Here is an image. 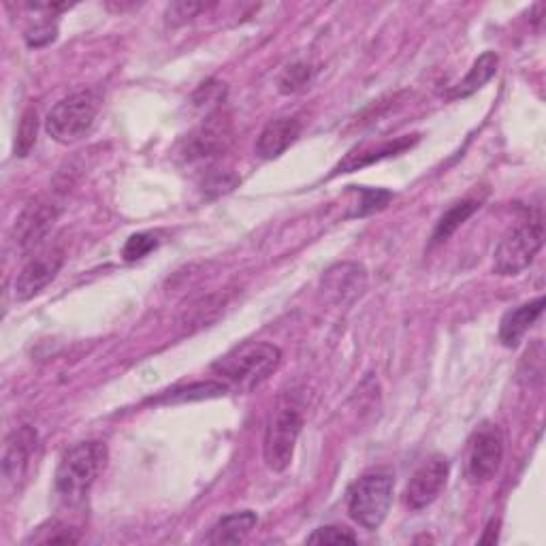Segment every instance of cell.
Returning a JSON list of instances; mask_svg holds the SVG:
<instances>
[{
  "instance_id": "cell-28",
  "label": "cell",
  "mask_w": 546,
  "mask_h": 546,
  "mask_svg": "<svg viewBox=\"0 0 546 546\" xmlns=\"http://www.w3.org/2000/svg\"><path fill=\"white\" fill-rule=\"evenodd\" d=\"M237 182H239V180L235 178V175H231V173H220V171H214V173L210 175V178L205 180L203 188H205V192H212V190H216V195H222V192H229V190H233V186H235Z\"/></svg>"
},
{
  "instance_id": "cell-3",
  "label": "cell",
  "mask_w": 546,
  "mask_h": 546,
  "mask_svg": "<svg viewBox=\"0 0 546 546\" xmlns=\"http://www.w3.org/2000/svg\"><path fill=\"white\" fill-rule=\"evenodd\" d=\"M393 502V476L389 472H372L361 476L348 489V512L361 527L374 532L389 515Z\"/></svg>"
},
{
  "instance_id": "cell-7",
  "label": "cell",
  "mask_w": 546,
  "mask_h": 546,
  "mask_svg": "<svg viewBox=\"0 0 546 546\" xmlns=\"http://www.w3.org/2000/svg\"><path fill=\"white\" fill-rule=\"evenodd\" d=\"M504 459V436L497 425H483L472 440L468 455V478L474 485L489 483L500 472Z\"/></svg>"
},
{
  "instance_id": "cell-18",
  "label": "cell",
  "mask_w": 546,
  "mask_h": 546,
  "mask_svg": "<svg viewBox=\"0 0 546 546\" xmlns=\"http://www.w3.org/2000/svg\"><path fill=\"white\" fill-rule=\"evenodd\" d=\"M497 64H500V58H497L495 52H485L480 54L470 73L465 75L461 82L455 86V90L451 92L453 99H465V96H472L474 92H478L487 82H491L493 75L497 73Z\"/></svg>"
},
{
  "instance_id": "cell-9",
  "label": "cell",
  "mask_w": 546,
  "mask_h": 546,
  "mask_svg": "<svg viewBox=\"0 0 546 546\" xmlns=\"http://www.w3.org/2000/svg\"><path fill=\"white\" fill-rule=\"evenodd\" d=\"M56 218H58V210L54 203L43 201V199L28 203L24 207V212L20 214V218L15 220V227H13L15 244H18L22 250L37 248L47 237V233L52 231Z\"/></svg>"
},
{
  "instance_id": "cell-1",
  "label": "cell",
  "mask_w": 546,
  "mask_h": 546,
  "mask_svg": "<svg viewBox=\"0 0 546 546\" xmlns=\"http://www.w3.org/2000/svg\"><path fill=\"white\" fill-rule=\"evenodd\" d=\"M282 352L267 342H244L220 357L212 369L239 391H252L276 372Z\"/></svg>"
},
{
  "instance_id": "cell-27",
  "label": "cell",
  "mask_w": 546,
  "mask_h": 546,
  "mask_svg": "<svg viewBox=\"0 0 546 546\" xmlns=\"http://www.w3.org/2000/svg\"><path fill=\"white\" fill-rule=\"evenodd\" d=\"M210 5H205V3H188V0H180V3H171L167 7V13H165V18L169 24L173 26H180V24H186L190 20H195L197 15L201 11H205Z\"/></svg>"
},
{
  "instance_id": "cell-24",
  "label": "cell",
  "mask_w": 546,
  "mask_h": 546,
  "mask_svg": "<svg viewBox=\"0 0 546 546\" xmlns=\"http://www.w3.org/2000/svg\"><path fill=\"white\" fill-rule=\"evenodd\" d=\"M26 542H37V544H75L77 536H73L71 529L67 525H62L58 521L47 523L43 527H39L37 536L32 534V538H28Z\"/></svg>"
},
{
  "instance_id": "cell-17",
  "label": "cell",
  "mask_w": 546,
  "mask_h": 546,
  "mask_svg": "<svg viewBox=\"0 0 546 546\" xmlns=\"http://www.w3.org/2000/svg\"><path fill=\"white\" fill-rule=\"evenodd\" d=\"M256 515L252 510H242V512H233V515L222 517L214 527L210 536H207V542L210 544H239L248 538V534L256 525Z\"/></svg>"
},
{
  "instance_id": "cell-12",
  "label": "cell",
  "mask_w": 546,
  "mask_h": 546,
  "mask_svg": "<svg viewBox=\"0 0 546 546\" xmlns=\"http://www.w3.org/2000/svg\"><path fill=\"white\" fill-rule=\"evenodd\" d=\"M229 141H231L229 124L212 116L188 135L182 154L188 163H197V160H210L227 150Z\"/></svg>"
},
{
  "instance_id": "cell-22",
  "label": "cell",
  "mask_w": 546,
  "mask_h": 546,
  "mask_svg": "<svg viewBox=\"0 0 546 546\" xmlns=\"http://www.w3.org/2000/svg\"><path fill=\"white\" fill-rule=\"evenodd\" d=\"M158 237L154 233H135L126 239V244L122 248V256L124 261L133 263V261H141L146 259L150 252H154L158 248Z\"/></svg>"
},
{
  "instance_id": "cell-29",
  "label": "cell",
  "mask_w": 546,
  "mask_h": 546,
  "mask_svg": "<svg viewBox=\"0 0 546 546\" xmlns=\"http://www.w3.org/2000/svg\"><path fill=\"white\" fill-rule=\"evenodd\" d=\"M56 39V28L52 26H41V28H35V30H30L28 35H26V41L30 47H41L45 43H50Z\"/></svg>"
},
{
  "instance_id": "cell-23",
  "label": "cell",
  "mask_w": 546,
  "mask_h": 546,
  "mask_svg": "<svg viewBox=\"0 0 546 546\" xmlns=\"http://www.w3.org/2000/svg\"><path fill=\"white\" fill-rule=\"evenodd\" d=\"M352 188H355L361 195L357 212L352 216L374 214V212L382 210V207H387V203L393 199V192H389V190H380V188L374 190V188H363V186H352Z\"/></svg>"
},
{
  "instance_id": "cell-19",
  "label": "cell",
  "mask_w": 546,
  "mask_h": 546,
  "mask_svg": "<svg viewBox=\"0 0 546 546\" xmlns=\"http://www.w3.org/2000/svg\"><path fill=\"white\" fill-rule=\"evenodd\" d=\"M478 203L476 201H459L455 203L451 210H448L436 224V231H433L431 235V246H438V244H444L448 237L455 235V231L461 227V224L468 220L476 210H478Z\"/></svg>"
},
{
  "instance_id": "cell-2",
  "label": "cell",
  "mask_w": 546,
  "mask_h": 546,
  "mask_svg": "<svg viewBox=\"0 0 546 546\" xmlns=\"http://www.w3.org/2000/svg\"><path fill=\"white\" fill-rule=\"evenodd\" d=\"M107 463V446L103 442H82L64 453L54 480L58 500L75 506L84 502L94 480Z\"/></svg>"
},
{
  "instance_id": "cell-5",
  "label": "cell",
  "mask_w": 546,
  "mask_h": 546,
  "mask_svg": "<svg viewBox=\"0 0 546 546\" xmlns=\"http://www.w3.org/2000/svg\"><path fill=\"white\" fill-rule=\"evenodd\" d=\"M96 114H99L96 96L92 92H77L56 103V107L47 114L45 131L54 141L69 146L92 131Z\"/></svg>"
},
{
  "instance_id": "cell-26",
  "label": "cell",
  "mask_w": 546,
  "mask_h": 546,
  "mask_svg": "<svg viewBox=\"0 0 546 546\" xmlns=\"http://www.w3.org/2000/svg\"><path fill=\"white\" fill-rule=\"evenodd\" d=\"M357 544V536L350 532L346 527H337V525H329V527H320L312 536H308V544Z\"/></svg>"
},
{
  "instance_id": "cell-6",
  "label": "cell",
  "mask_w": 546,
  "mask_h": 546,
  "mask_svg": "<svg viewBox=\"0 0 546 546\" xmlns=\"http://www.w3.org/2000/svg\"><path fill=\"white\" fill-rule=\"evenodd\" d=\"M303 429V414L297 406H280L271 414L265 431V461L273 472H284L293 461L295 444Z\"/></svg>"
},
{
  "instance_id": "cell-11",
  "label": "cell",
  "mask_w": 546,
  "mask_h": 546,
  "mask_svg": "<svg viewBox=\"0 0 546 546\" xmlns=\"http://www.w3.org/2000/svg\"><path fill=\"white\" fill-rule=\"evenodd\" d=\"M320 286L331 303L348 305L365 291L367 271L359 263H337L325 271Z\"/></svg>"
},
{
  "instance_id": "cell-30",
  "label": "cell",
  "mask_w": 546,
  "mask_h": 546,
  "mask_svg": "<svg viewBox=\"0 0 546 546\" xmlns=\"http://www.w3.org/2000/svg\"><path fill=\"white\" fill-rule=\"evenodd\" d=\"M497 527H500V521H491L485 529V536L480 538V544H495L497 542Z\"/></svg>"
},
{
  "instance_id": "cell-20",
  "label": "cell",
  "mask_w": 546,
  "mask_h": 546,
  "mask_svg": "<svg viewBox=\"0 0 546 546\" xmlns=\"http://www.w3.org/2000/svg\"><path fill=\"white\" fill-rule=\"evenodd\" d=\"M229 391V387L218 382H197L190 384V387L184 389H175L169 391V395L158 397V404H184V401H199V399H210V397H220Z\"/></svg>"
},
{
  "instance_id": "cell-4",
  "label": "cell",
  "mask_w": 546,
  "mask_h": 546,
  "mask_svg": "<svg viewBox=\"0 0 546 546\" xmlns=\"http://www.w3.org/2000/svg\"><path fill=\"white\" fill-rule=\"evenodd\" d=\"M544 244V220L536 212L523 220L517 229H512L495 250L493 269L497 276H517L532 265L536 254Z\"/></svg>"
},
{
  "instance_id": "cell-21",
  "label": "cell",
  "mask_w": 546,
  "mask_h": 546,
  "mask_svg": "<svg viewBox=\"0 0 546 546\" xmlns=\"http://www.w3.org/2000/svg\"><path fill=\"white\" fill-rule=\"evenodd\" d=\"M37 133H39L37 109L28 107L22 114L18 133H15V156L24 158L30 154V150L35 148V143H37Z\"/></svg>"
},
{
  "instance_id": "cell-10",
  "label": "cell",
  "mask_w": 546,
  "mask_h": 546,
  "mask_svg": "<svg viewBox=\"0 0 546 546\" xmlns=\"http://www.w3.org/2000/svg\"><path fill=\"white\" fill-rule=\"evenodd\" d=\"M448 478V461L444 457H431L416 470L406 487V502L414 510H423L438 500Z\"/></svg>"
},
{
  "instance_id": "cell-15",
  "label": "cell",
  "mask_w": 546,
  "mask_h": 546,
  "mask_svg": "<svg viewBox=\"0 0 546 546\" xmlns=\"http://www.w3.org/2000/svg\"><path fill=\"white\" fill-rule=\"evenodd\" d=\"M544 310V297H538L529 303L519 305L517 310H510L500 325V342L506 348H515L523 340V335L532 329Z\"/></svg>"
},
{
  "instance_id": "cell-16",
  "label": "cell",
  "mask_w": 546,
  "mask_h": 546,
  "mask_svg": "<svg viewBox=\"0 0 546 546\" xmlns=\"http://www.w3.org/2000/svg\"><path fill=\"white\" fill-rule=\"evenodd\" d=\"M416 141H419V135H406V137H399V139H395V141L382 143V146L376 148V150L367 148V150H361V152H350V154L342 160V163L335 167L333 175L357 171V169H361V167H367V165H372V163H378V160H382V158L397 156V154H401V152L410 150Z\"/></svg>"
},
{
  "instance_id": "cell-13",
  "label": "cell",
  "mask_w": 546,
  "mask_h": 546,
  "mask_svg": "<svg viewBox=\"0 0 546 546\" xmlns=\"http://www.w3.org/2000/svg\"><path fill=\"white\" fill-rule=\"evenodd\" d=\"M35 451H37V431L32 427L15 429L7 438L5 457H3V472L11 480V483L18 485L20 480L26 476Z\"/></svg>"
},
{
  "instance_id": "cell-14",
  "label": "cell",
  "mask_w": 546,
  "mask_h": 546,
  "mask_svg": "<svg viewBox=\"0 0 546 546\" xmlns=\"http://www.w3.org/2000/svg\"><path fill=\"white\" fill-rule=\"evenodd\" d=\"M301 135V122L297 118H278L269 122L256 141V154L265 160L282 156Z\"/></svg>"
},
{
  "instance_id": "cell-25",
  "label": "cell",
  "mask_w": 546,
  "mask_h": 546,
  "mask_svg": "<svg viewBox=\"0 0 546 546\" xmlns=\"http://www.w3.org/2000/svg\"><path fill=\"white\" fill-rule=\"evenodd\" d=\"M310 79H312V69L305 62H297V64H293V67H288L286 73L282 75L280 90L284 94L299 92L310 84Z\"/></svg>"
},
{
  "instance_id": "cell-8",
  "label": "cell",
  "mask_w": 546,
  "mask_h": 546,
  "mask_svg": "<svg viewBox=\"0 0 546 546\" xmlns=\"http://www.w3.org/2000/svg\"><path fill=\"white\" fill-rule=\"evenodd\" d=\"M62 263L64 252L60 248H50L39 252L37 256H32L20 271L18 280H15V299L28 301L32 297H37L47 284L54 282Z\"/></svg>"
}]
</instances>
